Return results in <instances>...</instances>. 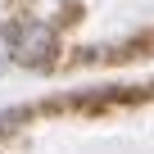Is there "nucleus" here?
<instances>
[{"instance_id":"1","label":"nucleus","mask_w":154,"mask_h":154,"mask_svg":"<svg viewBox=\"0 0 154 154\" xmlns=\"http://www.w3.org/2000/svg\"><path fill=\"white\" fill-rule=\"evenodd\" d=\"M9 50H14L18 63H27V68H45V63L54 59V27L41 23V18H23V23L9 27Z\"/></svg>"}]
</instances>
